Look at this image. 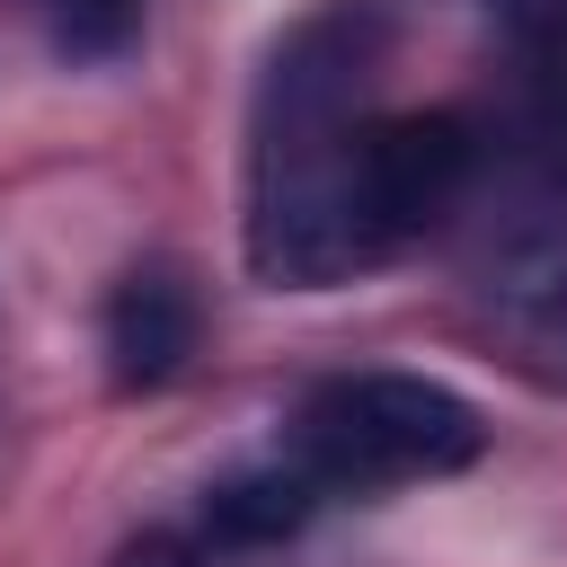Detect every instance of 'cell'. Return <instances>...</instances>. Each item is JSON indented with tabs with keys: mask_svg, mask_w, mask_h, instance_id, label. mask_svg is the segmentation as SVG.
<instances>
[{
	"mask_svg": "<svg viewBox=\"0 0 567 567\" xmlns=\"http://www.w3.org/2000/svg\"><path fill=\"white\" fill-rule=\"evenodd\" d=\"M381 18L319 9L301 18L248 115V266L284 292H328L390 266L372 204H363V124H372Z\"/></svg>",
	"mask_w": 567,
	"mask_h": 567,
	"instance_id": "cell-1",
	"label": "cell"
},
{
	"mask_svg": "<svg viewBox=\"0 0 567 567\" xmlns=\"http://www.w3.org/2000/svg\"><path fill=\"white\" fill-rule=\"evenodd\" d=\"M487 452V425L461 390L425 372H337L310 381L292 408V461L319 478V496H381L443 470H470Z\"/></svg>",
	"mask_w": 567,
	"mask_h": 567,
	"instance_id": "cell-2",
	"label": "cell"
},
{
	"mask_svg": "<svg viewBox=\"0 0 567 567\" xmlns=\"http://www.w3.org/2000/svg\"><path fill=\"white\" fill-rule=\"evenodd\" d=\"M478 319L487 337L532 372L567 381V186H549L478 266Z\"/></svg>",
	"mask_w": 567,
	"mask_h": 567,
	"instance_id": "cell-3",
	"label": "cell"
},
{
	"mask_svg": "<svg viewBox=\"0 0 567 567\" xmlns=\"http://www.w3.org/2000/svg\"><path fill=\"white\" fill-rule=\"evenodd\" d=\"M478 177V133L470 115L452 106H425V115H372L363 124V204H372V230L381 248H416Z\"/></svg>",
	"mask_w": 567,
	"mask_h": 567,
	"instance_id": "cell-4",
	"label": "cell"
},
{
	"mask_svg": "<svg viewBox=\"0 0 567 567\" xmlns=\"http://www.w3.org/2000/svg\"><path fill=\"white\" fill-rule=\"evenodd\" d=\"M204 337V301L177 266H133L115 292H106V381L115 390H159L186 372Z\"/></svg>",
	"mask_w": 567,
	"mask_h": 567,
	"instance_id": "cell-5",
	"label": "cell"
},
{
	"mask_svg": "<svg viewBox=\"0 0 567 567\" xmlns=\"http://www.w3.org/2000/svg\"><path fill=\"white\" fill-rule=\"evenodd\" d=\"M310 505H319V478L284 452V461H257V470L213 478L204 487V532L221 549H275V540H292L310 523Z\"/></svg>",
	"mask_w": 567,
	"mask_h": 567,
	"instance_id": "cell-6",
	"label": "cell"
},
{
	"mask_svg": "<svg viewBox=\"0 0 567 567\" xmlns=\"http://www.w3.org/2000/svg\"><path fill=\"white\" fill-rule=\"evenodd\" d=\"M44 18V35L71 53V62H106L142 35V0H27Z\"/></svg>",
	"mask_w": 567,
	"mask_h": 567,
	"instance_id": "cell-7",
	"label": "cell"
},
{
	"mask_svg": "<svg viewBox=\"0 0 567 567\" xmlns=\"http://www.w3.org/2000/svg\"><path fill=\"white\" fill-rule=\"evenodd\" d=\"M487 9H496V27L514 35L523 62L567 71V0H487Z\"/></svg>",
	"mask_w": 567,
	"mask_h": 567,
	"instance_id": "cell-8",
	"label": "cell"
},
{
	"mask_svg": "<svg viewBox=\"0 0 567 567\" xmlns=\"http://www.w3.org/2000/svg\"><path fill=\"white\" fill-rule=\"evenodd\" d=\"M115 567H195V549H186V540H168V532H142Z\"/></svg>",
	"mask_w": 567,
	"mask_h": 567,
	"instance_id": "cell-9",
	"label": "cell"
}]
</instances>
